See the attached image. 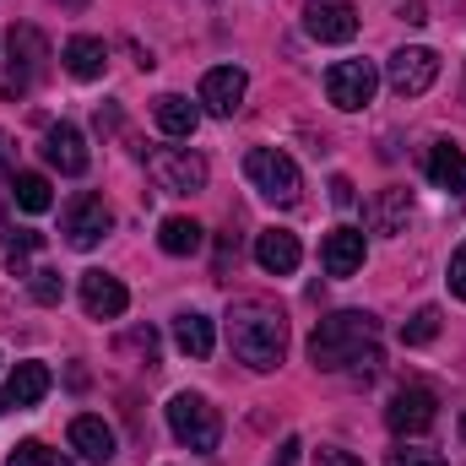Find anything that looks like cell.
I'll return each instance as SVG.
<instances>
[{
    "mask_svg": "<svg viewBox=\"0 0 466 466\" xmlns=\"http://www.w3.org/2000/svg\"><path fill=\"white\" fill-rule=\"evenodd\" d=\"M451 293H456V299H466V244L451 255Z\"/></svg>",
    "mask_w": 466,
    "mask_h": 466,
    "instance_id": "31",
    "label": "cell"
},
{
    "mask_svg": "<svg viewBox=\"0 0 466 466\" xmlns=\"http://www.w3.org/2000/svg\"><path fill=\"white\" fill-rule=\"evenodd\" d=\"M434 337H440V309L423 304V309L401 326V342H407V348H423V342H434Z\"/></svg>",
    "mask_w": 466,
    "mask_h": 466,
    "instance_id": "27",
    "label": "cell"
},
{
    "mask_svg": "<svg viewBox=\"0 0 466 466\" xmlns=\"http://www.w3.org/2000/svg\"><path fill=\"white\" fill-rule=\"evenodd\" d=\"M429 179H434V190H466V157L456 141L429 147Z\"/></svg>",
    "mask_w": 466,
    "mask_h": 466,
    "instance_id": "22",
    "label": "cell"
},
{
    "mask_svg": "<svg viewBox=\"0 0 466 466\" xmlns=\"http://www.w3.org/2000/svg\"><path fill=\"white\" fill-rule=\"evenodd\" d=\"M109 228H115V212L104 207V196H76L66 207V218H60V233H66L71 249H93Z\"/></svg>",
    "mask_w": 466,
    "mask_h": 466,
    "instance_id": "9",
    "label": "cell"
},
{
    "mask_svg": "<svg viewBox=\"0 0 466 466\" xmlns=\"http://www.w3.org/2000/svg\"><path fill=\"white\" fill-rule=\"evenodd\" d=\"M168 429H174V440H179L185 451H196V456H212L218 440H223V418H218V407H212L201 390H179V396L168 401Z\"/></svg>",
    "mask_w": 466,
    "mask_h": 466,
    "instance_id": "3",
    "label": "cell"
},
{
    "mask_svg": "<svg viewBox=\"0 0 466 466\" xmlns=\"http://www.w3.org/2000/svg\"><path fill=\"white\" fill-rule=\"evenodd\" d=\"M374 87H380L374 60H337V66L326 71V98H331L337 109H348V115L374 98Z\"/></svg>",
    "mask_w": 466,
    "mask_h": 466,
    "instance_id": "8",
    "label": "cell"
},
{
    "mask_svg": "<svg viewBox=\"0 0 466 466\" xmlns=\"http://www.w3.org/2000/svg\"><path fill=\"white\" fill-rule=\"evenodd\" d=\"M228 348L244 369L271 374L288 358V320L266 299H233L228 304Z\"/></svg>",
    "mask_w": 466,
    "mask_h": 466,
    "instance_id": "1",
    "label": "cell"
},
{
    "mask_svg": "<svg viewBox=\"0 0 466 466\" xmlns=\"http://www.w3.org/2000/svg\"><path fill=\"white\" fill-rule=\"evenodd\" d=\"M27 288H33V299H38V304H60V299H66L60 271H33V277H27Z\"/></svg>",
    "mask_w": 466,
    "mask_h": 466,
    "instance_id": "28",
    "label": "cell"
},
{
    "mask_svg": "<svg viewBox=\"0 0 466 466\" xmlns=\"http://www.w3.org/2000/svg\"><path fill=\"white\" fill-rule=\"evenodd\" d=\"M201 238H207V233H201L196 218H163V223H157V244H163L168 255H196Z\"/></svg>",
    "mask_w": 466,
    "mask_h": 466,
    "instance_id": "24",
    "label": "cell"
},
{
    "mask_svg": "<svg viewBox=\"0 0 466 466\" xmlns=\"http://www.w3.org/2000/svg\"><path fill=\"white\" fill-rule=\"evenodd\" d=\"M5 466H76V461H66L60 451H49L44 440H22L11 456H5Z\"/></svg>",
    "mask_w": 466,
    "mask_h": 466,
    "instance_id": "26",
    "label": "cell"
},
{
    "mask_svg": "<svg viewBox=\"0 0 466 466\" xmlns=\"http://www.w3.org/2000/svg\"><path fill=\"white\" fill-rule=\"evenodd\" d=\"M320 266L326 277H352L363 266V228H331L320 244Z\"/></svg>",
    "mask_w": 466,
    "mask_h": 466,
    "instance_id": "17",
    "label": "cell"
},
{
    "mask_svg": "<svg viewBox=\"0 0 466 466\" xmlns=\"http://www.w3.org/2000/svg\"><path fill=\"white\" fill-rule=\"evenodd\" d=\"M315 461L320 466H363V456H352V451H342V445H320Z\"/></svg>",
    "mask_w": 466,
    "mask_h": 466,
    "instance_id": "30",
    "label": "cell"
},
{
    "mask_svg": "<svg viewBox=\"0 0 466 466\" xmlns=\"http://www.w3.org/2000/svg\"><path fill=\"white\" fill-rule=\"evenodd\" d=\"M407 218H412V196L407 190H380L374 207H369V223H374V233H385V238L407 233Z\"/></svg>",
    "mask_w": 466,
    "mask_h": 466,
    "instance_id": "23",
    "label": "cell"
},
{
    "mask_svg": "<svg viewBox=\"0 0 466 466\" xmlns=\"http://www.w3.org/2000/svg\"><path fill=\"white\" fill-rule=\"evenodd\" d=\"M147 174H152L157 190H168V196H196V190H207V157L190 152V147H157V152L147 157Z\"/></svg>",
    "mask_w": 466,
    "mask_h": 466,
    "instance_id": "6",
    "label": "cell"
},
{
    "mask_svg": "<svg viewBox=\"0 0 466 466\" xmlns=\"http://www.w3.org/2000/svg\"><path fill=\"white\" fill-rule=\"evenodd\" d=\"M49 385H55V374H49V363H16L11 369V380H5V407H38L44 396H49Z\"/></svg>",
    "mask_w": 466,
    "mask_h": 466,
    "instance_id": "18",
    "label": "cell"
},
{
    "mask_svg": "<svg viewBox=\"0 0 466 466\" xmlns=\"http://www.w3.org/2000/svg\"><path fill=\"white\" fill-rule=\"evenodd\" d=\"M401 22L423 27V22H429V5H423V0H407V5H401Z\"/></svg>",
    "mask_w": 466,
    "mask_h": 466,
    "instance_id": "34",
    "label": "cell"
},
{
    "mask_svg": "<svg viewBox=\"0 0 466 466\" xmlns=\"http://www.w3.org/2000/svg\"><path fill=\"white\" fill-rule=\"evenodd\" d=\"M11 201H16L22 212H49V207H55V190H49L44 174H16V179H11Z\"/></svg>",
    "mask_w": 466,
    "mask_h": 466,
    "instance_id": "25",
    "label": "cell"
},
{
    "mask_svg": "<svg viewBox=\"0 0 466 466\" xmlns=\"http://www.w3.org/2000/svg\"><path fill=\"white\" fill-rule=\"evenodd\" d=\"M255 260H260V271H271V277H293L299 260H304V249H299L293 233L266 228V233H255Z\"/></svg>",
    "mask_w": 466,
    "mask_h": 466,
    "instance_id": "15",
    "label": "cell"
},
{
    "mask_svg": "<svg viewBox=\"0 0 466 466\" xmlns=\"http://www.w3.org/2000/svg\"><path fill=\"white\" fill-rule=\"evenodd\" d=\"M304 27L320 44H348L358 33V11H352V0H309L304 5Z\"/></svg>",
    "mask_w": 466,
    "mask_h": 466,
    "instance_id": "12",
    "label": "cell"
},
{
    "mask_svg": "<svg viewBox=\"0 0 466 466\" xmlns=\"http://www.w3.org/2000/svg\"><path fill=\"white\" fill-rule=\"evenodd\" d=\"M71 451H76L82 461H98V466H109V461H115V429H109L104 418H93V412H82V418L71 423Z\"/></svg>",
    "mask_w": 466,
    "mask_h": 466,
    "instance_id": "16",
    "label": "cell"
},
{
    "mask_svg": "<svg viewBox=\"0 0 466 466\" xmlns=\"http://www.w3.org/2000/svg\"><path fill=\"white\" fill-rule=\"evenodd\" d=\"M44 157H49V168H60V174H87V141H82V130L76 125H55L49 136H44Z\"/></svg>",
    "mask_w": 466,
    "mask_h": 466,
    "instance_id": "14",
    "label": "cell"
},
{
    "mask_svg": "<svg viewBox=\"0 0 466 466\" xmlns=\"http://www.w3.org/2000/svg\"><path fill=\"white\" fill-rule=\"evenodd\" d=\"M60 60H66V71H71L76 82H98V76H104V66H109V49H104V38H87V33H82V38H71V44H66V55H60Z\"/></svg>",
    "mask_w": 466,
    "mask_h": 466,
    "instance_id": "21",
    "label": "cell"
},
{
    "mask_svg": "<svg viewBox=\"0 0 466 466\" xmlns=\"http://www.w3.org/2000/svg\"><path fill=\"white\" fill-rule=\"evenodd\" d=\"M244 93H249V76H244L238 66H212V71L201 76V109H207V115H218V119L238 115Z\"/></svg>",
    "mask_w": 466,
    "mask_h": 466,
    "instance_id": "11",
    "label": "cell"
},
{
    "mask_svg": "<svg viewBox=\"0 0 466 466\" xmlns=\"http://www.w3.org/2000/svg\"><path fill=\"white\" fill-rule=\"evenodd\" d=\"M331 201H337V207H352V201H358V190H352L348 174H337V179H331Z\"/></svg>",
    "mask_w": 466,
    "mask_h": 466,
    "instance_id": "33",
    "label": "cell"
},
{
    "mask_svg": "<svg viewBox=\"0 0 466 466\" xmlns=\"http://www.w3.org/2000/svg\"><path fill=\"white\" fill-rule=\"evenodd\" d=\"M174 342H179V352L185 358H212V348H218V331H212V320L201 315V309H185V315H174Z\"/></svg>",
    "mask_w": 466,
    "mask_h": 466,
    "instance_id": "19",
    "label": "cell"
},
{
    "mask_svg": "<svg viewBox=\"0 0 466 466\" xmlns=\"http://www.w3.org/2000/svg\"><path fill=\"white\" fill-rule=\"evenodd\" d=\"M390 466H445V461H440L434 451H396V456H390Z\"/></svg>",
    "mask_w": 466,
    "mask_h": 466,
    "instance_id": "32",
    "label": "cell"
},
{
    "mask_svg": "<svg viewBox=\"0 0 466 466\" xmlns=\"http://www.w3.org/2000/svg\"><path fill=\"white\" fill-rule=\"evenodd\" d=\"M82 309L93 320H119L130 309V293H125V282L109 277V271H82Z\"/></svg>",
    "mask_w": 466,
    "mask_h": 466,
    "instance_id": "13",
    "label": "cell"
},
{
    "mask_svg": "<svg viewBox=\"0 0 466 466\" xmlns=\"http://www.w3.org/2000/svg\"><path fill=\"white\" fill-rule=\"evenodd\" d=\"M11 179H16V147H11V136L0 130V207L11 201Z\"/></svg>",
    "mask_w": 466,
    "mask_h": 466,
    "instance_id": "29",
    "label": "cell"
},
{
    "mask_svg": "<svg viewBox=\"0 0 466 466\" xmlns=\"http://www.w3.org/2000/svg\"><path fill=\"white\" fill-rule=\"evenodd\" d=\"M434 418H440V401H434L429 385H401V390L390 396V407H385V423H390L396 434H429Z\"/></svg>",
    "mask_w": 466,
    "mask_h": 466,
    "instance_id": "10",
    "label": "cell"
},
{
    "mask_svg": "<svg viewBox=\"0 0 466 466\" xmlns=\"http://www.w3.org/2000/svg\"><path fill=\"white\" fill-rule=\"evenodd\" d=\"M385 82H390V93H396V98H423V93L440 82V55H434V49H423V44L396 49V55H390V66H385Z\"/></svg>",
    "mask_w": 466,
    "mask_h": 466,
    "instance_id": "7",
    "label": "cell"
},
{
    "mask_svg": "<svg viewBox=\"0 0 466 466\" xmlns=\"http://www.w3.org/2000/svg\"><path fill=\"white\" fill-rule=\"evenodd\" d=\"M44 60H49L44 33L38 27H11V38H5V71H0V98H22L44 76Z\"/></svg>",
    "mask_w": 466,
    "mask_h": 466,
    "instance_id": "5",
    "label": "cell"
},
{
    "mask_svg": "<svg viewBox=\"0 0 466 466\" xmlns=\"http://www.w3.org/2000/svg\"><path fill=\"white\" fill-rule=\"evenodd\" d=\"M152 119H157V130H163V136H179V141H185V136H196L201 109H196L185 93H163V98L152 104Z\"/></svg>",
    "mask_w": 466,
    "mask_h": 466,
    "instance_id": "20",
    "label": "cell"
},
{
    "mask_svg": "<svg viewBox=\"0 0 466 466\" xmlns=\"http://www.w3.org/2000/svg\"><path fill=\"white\" fill-rule=\"evenodd\" d=\"M374 337H380V320H374V315H363V309H337V315H326V320L315 326L309 358H315V369H348V363H358L363 352L374 348Z\"/></svg>",
    "mask_w": 466,
    "mask_h": 466,
    "instance_id": "2",
    "label": "cell"
},
{
    "mask_svg": "<svg viewBox=\"0 0 466 466\" xmlns=\"http://www.w3.org/2000/svg\"><path fill=\"white\" fill-rule=\"evenodd\" d=\"M461 440H466V412H461Z\"/></svg>",
    "mask_w": 466,
    "mask_h": 466,
    "instance_id": "35",
    "label": "cell"
},
{
    "mask_svg": "<svg viewBox=\"0 0 466 466\" xmlns=\"http://www.w3.org/2000/svg\"><path fill=\"white\" fill-rule=\"evenodd\" d=\"M244 179H249L266 201H277V207H293V201L304 196L299 163H293L288 152H277V147H255V152L244 157Z\"/></svg>",
    "mask_w": 466,
    "mask_h": 466,
    "instance_id": "4",
    "label": "cell"
}]
</instances>
